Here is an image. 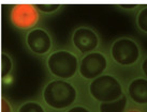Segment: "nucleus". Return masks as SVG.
<instances>
[{"label":"nucleus","instance_id":"nucleus-1","mask_svg":"<svg viewBox=\"0 0 147 112\" xmlns=\"http://www.w3.org/2000/svg\"><path fill=\"white\" fill-rule=\"evenodd\" d=\"M78 98V89L70 80H51L43 87L41 92L43 105L56 111L67 110L72 107Z\"/></svg>","mask_w":147,"mask_h":112},{"label":"nucleus","instance_id":"nucleus-14","mask_svg":"<svg viewBox=\"0 0 147 112\" xmlns=\"http://www.w3.org/2000/svg\"><path fill=\"white\" fill-rule=\"evenodd\" d=\"M36 8L38 9L39 13L44 14H53V13L59 11L62 8L61 4H36Z\"/></svg>","mask_w":147,"mask_h":112},{"label":"nucleus","instance_id":"nucleus-3","mask_svg":"<svg viewBox=\"0 0 147 112\" xmlns=\"http://www.w3.org/2000/svg\"><path fill=\"white\" fill-rule=\"evenodd\" d=\"M91 98L100 103H110L118 99L123 94V87L118 78L111 74H103L91 80L88 84Z\"/></svg>","mask_w":147,"mask_h":112},{"label":"nucleus","instance_id":"nucleus-15","mask_svg":"<svg viewBox=\"0 0 147 112\" xmlns=\"http://www.w3.org/2000/svg\"><path fill=\"white\" fill-rule=\"evenodd\" d=\"M1 112H14L12 104L4 96L1 97Z\"/></svg>","mask_w":147,"mask_h":112},{"label":"nucleus","instance_id":"nucleus-4","mask_svg":"<svg viewBox=\"0 0 147 112\" xmlns=\"http://www.w3.org/2000/svg\"><path fill=\"white\" fill-rule=\"evenodd\" d=\"M111 57L120 66L134 65L141 58L139 44L130 37H120L113 42L111 46Z\"/></svg>","mask_w":147,"mask_h":112},{"label":"nucleus","instance_id":"nucleus-18","mask_svg":"<svg viewBox=\"0 0 147 112\" xmlns=\"http://www.w3.org/2000/svg\"><path fill=\"white\" fill-rule=\"evenodd\" d=\"M120 8L126 9V10H134V9H138V4H121Z\"/></svg>","mask_w":147,"mask_h":112},{"label":"nucleus","instance_id":"nucleus-7","mask_svg":"<svg viewBox=\"0 0 147 112\" xmlns=\"http://www.w3.org/2000/svg\"><path fill=\"white\" fill-rule=\"evenodd\" d=\"M25 44L28 50L37 57L49 56L54 47L53 36L43 27H36L27 31Z\"/></svg>","mask_w":147,"mask_h":112},{"label":"nucleus","instance_id":"nucleus-19","mask_svg":"<svg viewBox=\"0 0 147 112\" xmlns=\"http://www.w3.org/2000/svg\"><path fill=\"white\" fill-rule=\"evenodd\" d=\"M126 112H142L141 110H138V109H131L129 111H126Z\"/></svg>","mask_w":147,"mask_h":112},{"label":"nucleus","instance_id":"nucleus-9","mask_svg":"<svg viewBox=\"0 0 147 112\" xmlns=\"http://www.w3.org/2000/svg\"><path fill=\"white\" fill-rule=\"evenodd\" d=\"M128 95L134 104L147 105V79L134 78L128 85Z\"/></svg>","mask_w":147,"mask_h":112},{"label":"nucleus","instance_id":"nucleus-12","mask_svg":"<svg viewBox=\"0 0 147 112\" xmlns=\"http://www.w3.org/2000/svg\"><path fill=\"white\" fill-rule=\"evenodd\" d=\"M14 68V63H13L12 57L7 52H2L1 55V77L2 80L8 79L9 77H11V74Z\"/></svg>","mask_w":147,"mask_h":112},{"label":"nucleus","instance_id":"nucleus-13","mask_svg":"<svg viewBox=\"0 0 147 112\" xmlns=\"http://www.w3.org/2000/svg\"><path fill=\"white\" fill-rule=\"evenodd\" d=\"M136 26L144 33H147V7L142 9L136 16Z\"/></svg>","mask_w":147,"mask_h":112},{"label":"nucleus","instance_id":"nucleus-6","mask_svg":"<svg viewBox=\"0 0 147 112\" xmlns=\"http://www.w3.org/2000/svg\"><path fill=\"white\" fill-rule=\"evenodd\" d=\"M109 67V60L102 51H94L87 53L80 60L78 74L85 80H91L98 78L105 74Z\"/></svg>","mask_w":147,"mask_h":112},{"label":"nucleus","instance_id":"nucleus-10","mask_svg":"<svg viewBox=\"0 0 147 112\" xmlns=\"http://www.w3.org/2000/svg\"><path fill=\"white\" fill-rule=\"evenodd\" d=\"M128 107V96L123 94L118 99L110 103H100L99 112H126Z\"/></svg>","mask_w":147,"mask_h":112},{"label":"nucleus","instance_id":"nucleus-8","mask_svg":"<svg viewBox=\"0 0 147 112\" xmlns=\"http://www.w3.org/2000/svg\"><path fill=\"white\" fill-rule=\"evenodd\" d=\"M71 43L74 49L82 55L97 51L100 46V37L98 33L90 27H78L72 33Z\"/></svg>","mask_w":147,"mask_h":112},{"label":"nucleus","instance_id":"nucleus-11","mask_svg":"<svg viewBox=\"0 0 147 112\" xmlns=\"http://www.w3.org/2000/svg\"><path fill=\"white\" fill-rule=\"evenodd\" d=\"M16 112H47L43 103L38 100H26L16 109Z\"/></svg>","mask_w":147,"mask_h":112},{"label":"nucleus","instance_id":"nucleus-5","mask_svg":"<svg viewBox=\"0 0 147 112\" xmlns=\"http://www.w3.org/2000/svg\"><path fill=\"white\" fill-rule=\"evenodd\" d=\"M40 20V13L36 4L17 3L10 11V21L18 30L29 31L36 28Z\"/></svg>","mask_w":147,"mask_h":112},{"label":"nucleus","instance_id":"nucleus-17","mask_svg":"<svg viewBox=\"0 0 147 112\" xmlns=\"http://www.w3.org/2000/svg\"><path fill=\"white\" fill-rule=\"evenodd\" d=\"M141 69H142L144 76L146 77V79H147V57L144 59L143 62H142V64H141Z\"/></svg>","mask_w":147,"mask_h":112},{"label":"nucleus","instance_id":"nucleus-2","mask_svg":"<svg viewBox=\"0 0 147 112\" xmlns=\"http://www.w3.org/2000/svg\"><path fill=\"white\" fill-rule=\"evenodd\" d=\"M80 59L68 49L52 51L45 60V66L55 79L70 80L78 72Z\"/></svg>","mask_w":147,"mask_h":112},{"label":"nucleus","instance_id":"nucleus-16","mask_svg":"<svg viewBox=\"0 0 147 112\" xmlns=\"http://www.w3.org/2000/svg\"><path fill=\"white\" fill-rule=\"evenodd\" d=\"M65 112H92V111L88 107L84 106V105H73L72 107L67 109Z\"/></svg>","mask_w":147,"mask_h":112}]
</instances>
